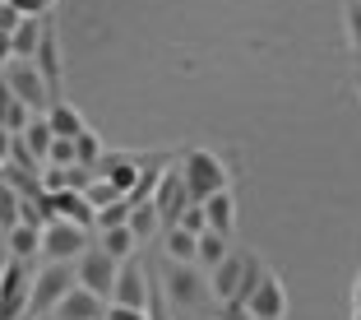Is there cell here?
Here are the masks:
<instances>
[{"label":"cell","instance_id":"18","mask_svg":"<svg viewBox=\"0 0 361 320\" xmlns=\"http://www.w3.org/2000/svg\"><path fill=\"white\" fill-rule=\"evenodd\" d=\"M167 260H185V265H200V232L171 223L167 227Z\"/></svg>","mask_w":361,"mask_h":320},{"label":"cell","instance_id":"6","mask_svg":"<svg viewBox=\"0 0 361 320\" xmlns=\"http://www.w3.org/2000/svg\"><path fill=\"white\" fill-rule=\"evenodd\" d=\"M75 265H79V283H84V288H93V292H102V297L111 302V292H116V278H121V260L111 256L106 246H88Z\"/></svg>","mask_w":361,"mask_h":320},{"label":"cell","instance_id":"29","mask_svg":"<svg viewBox=\"0 0 361 320\" xmlns=\"http://www.w3.org/2000/svg\"><path fill=\"white\" fill-rule=\"evenodd\" d=\"M343 23H348V47L361 52V0H348V5H343Z\"/></svg>","mask_w":361,"mask_h":320},{"label":"cell","instance_id":"10","mask_svg":"<svg viewBox=\"0 0 361 320\" xmlns=\"http://www.w3.org/2000/svg\"><path fill=\"white\" fill-rule=\"evenodd\" d=\"M106 307L111 302L102 297V292H93V288H84V283H75V288L65 292V302L51 311L56 320H106Z\"/></svg>","mask_w":361,"mask_h":320},{"label":"cell","instance_id":"30","mask_svg":"<svg viewBox=\"0 0 361 320\" xmlns=\"http://www.w3.org/2000/svg\"><path fill=\"white\" fill-rule=\"evenodd\" d=\"M176 223H180V227H190V232H209V209H204V204H190V209L180 213Z\"/></svg>","mask_w":361,"mask_h":320},{"label":"cell","instance_id":"8","mask_svg":"<svg viewBox=\"0 0 361 320\" xmlns=\"http://www.w3.org/2000/svg\"><path fill=\"white\" fill-rule=\"evenodd\" d=\"M153 288H149V269H144V260L130 256L121 260V278H116V292H111V302H121V307H149Z\"/></svg>","mask_w":361,"mask_h":320},{"label":"cell","instance_id":"34","mask_svg":"<svg viewBox=\"0 0 361 320\" xmlns=\"http://www.w3.org/2000/svg\"><path fill=\"white\" fill-rule=\"evenodd\" d=\"M352 61H357V75H361V52H352Z\"/></svg>","mask_w":361,"mask_h":320},{"label":"cell","instance_id":"22","mask_svg":"<svg viewBox=\"0 0 361 320\" xmlns=\"http://www.w3.org/2000/svg\"><path fill=\"white\" fill-rule=\"evenodd\" d=\"M130 227L139 232V242H149L158 227H167V218H162V209H158V200H144V204H135V213H130Z\"/></svg>","mask_w":361,"mask_h":320},{"label":"cell","instance_id":"24","mask_svg":"<svg viewBox=\"0 0 361 320\" xmlns=\"http://www.w3.org/2000/svg\"><path fill=\"white\" fill-rule=\"evenodd\" d=\"M47 121L56 126V135H70V139H75V135H84V130H88V126H84V117H79V112H75L70 102H65V97L51 107V112H47Z\"/></svg>","mask_w":361,"mask_h":320},{"label":"cell","instance_id":"14","mask_svg":"<svg viewBox=\"0 0 361 320\" xmlns=\"http://www.w3.org/2000/svg\"><path fill=\"white\" fill-rule=\"evenodd\" d=\"M42 37H47V19H23L19 28L5 37V56H23V61H32L37 47H42Z\"/></svg>","mask_w":361,"mask_h":320},{"label":"cell","instance_id":"15","mask_svg":"<svg viewBox=\"0 0 361 320\" xmlns=\"http://www.w3.org/2000/svg\"><path fill=\"white\" fill-rule=\"evenodd\" d=\"M5 256H19V260H32V256H42V227L37 223H14L10 232H5Z\"/></svg>","mask_w":361,"mask_h":320},{"label":"cell","instance_id":"28","mask_svg":"<svg viewBox=\"0 0 361 320\" xmlns=\"http://www.w3.org/2000/svg\"><path fill=\"white\" fill-rule=\"evenodd\" d=\"M75 144H79V162H84V167H97V162H102V139H97L93 130L75 135Z\"/></svg>","mask_w":361,"mask_h":320},{"label":"cell","instance_id":"1","mask_svg":"<svg viewBox=\"0 0 361 320\" xmlns=\"http://www.w3.org/2000/svg\"><path fill=\"white\" fill-rule=\"evenodd\" d=\"M162 288H167V302L176 316H209L213 297V278L200 274V265H185V260H167L162 265Z\"/></svg>","mask_w":361,"mask_h":320},{"label":"cell","instance_id":"5","mask_svg":"<svg viewBox=\"0 0 361 320\" xmlns=\"http://www.w3.org/2000/svg\"><path fill=\"white\" fill-rule=\"evenodd\" d=\"M93 227L84 223H70V218H51V223L42 227V256L47 260H79L93 246Z\"/></svg>","mask_w":361,"mask_h":320},{"label":"cell","instance_id":"35","mask_svg":"<svg viewBox=\"0 0 361 320\" xmlns=\"http://www.w3.org/2000/svg\"><path fill=\"white\" fill-rule=\"evenodd\" d=\"M352 320H361V307H352Z\"/></svg>","mask_w":361,"mask_h":320},{"label":"cell","instance_id":"9","mask_svg":"<svg viewBox=\"0 0 361 320\" xmlns=\"http://www.w3.org/2000/svg\"><path fill=\"white\" fill-rule=\"evenodd\" d=\"M47 213L51 218H70V223L97 227V204L88 200V191H47Z\"/></svg>","mask_w":361,"mask_h":320},{"label":"cell","instance_id":"23","mask_svg":"<svg viewBox=\"0 0 361 320\" xmlns=\"http://www.w3.org/2000/svg\"><path fill=\"white\" fill-rule=\"evenodd\" d=\"M32 117H37V112H32L28 102H19L14 93H5V117H0V130H5V135H23Z\"/></svg>","mask_w":361,"mask_h":320},{"label":"cell","instance_id":"16","mask_svg":"<svg viewBox=\"0 0 361 320\" xmlns=\"http://www.w3.org/2000/svg\"><path fill=\"white\" fill-rule=\"evenodd\" d=\"M32 61H37V70L47 75L56 102H61V97H65L61 93V42H56V28H51V23H47V37H42V47H37V56H32Z\"/></svg>","mask_w":361,"mask_h":320},{"label":"cell","instance_id":"2","mask_svg":"<svg viewBox=\"0 0 361 320\" xmlns=\"http://www.w3.org/2000/svg\"><path fill=\"white\" fill-rule=\"evenodd\" d=\"M5 93H14L19 102H28L32 112H51L56 107V93L47 84V75L37 70V61H23V56H5Z\"/></svg>","mask_w":361,"mask_h":320},{"label":"cell","instance_id":"39","mask_svg":"<svg viewBox=\"0 0 361 320\" xmlns=\"http://www.w3.org/2000/svg\"><path fill=\"white\" fill-rule=\"evenodd\" d=\"M250 320H259V316H250Z\"/></svg>","mask_w":361,"mask_h":320},{"label":"cell","instance_id":"7","mask_svg":"<svg viewBox=\"0 0 361 320\" xmlns=\"http://www.w3.org/2000/svg\"><path fill=\"white\" fill-rule=\"evenodd\" d=\"M153 200H158V209H162V218H167V227L195 204L190 182H185V167H180V162H171V167L162 172V186H158V195H153Z\"/></svg>","mask_w":361,"mask_h":320},{"label":"cell","instance_id":"17","mask_svg":"<svg viewBox=\"0 0 361 320\" xmlns=\"http://www.w3.org/2000/svg\"><path fill=\"white\" fill-rule=\"evenodd\" d=\"M204 209H209V227H213V232H227V237H232V227H236L232 186H227V191H218V195H209V200H204Z\"/></svg>","mask_w":361,"mask_h":320},{"label":"cell","instance_id":"12","mask_svg":"<svg viewBox=\"0 0 361 320\" xmlns=\"http://www.w3.org/2000/svg\"><path fill=\"white\" fill-rule=\"evenodd\" d=\"M250 316H259V320H287V288H283V278H278L274 269H269L264 283L250 292Z\"/></svg>","mask_w":361,"mask_h":320},{"label":"cell","instance_id":"3","mask_svg":"<svg viewBox=\"0 0 361 320\" xmlns=\"http://www.w3.org/2000/svg\"><path fill=\"white\" fill-rule=\"evenodd\" d=\"M75 283H79L75 260H47V265L32 274V316H51Z\"/></svg>","mask_w":361,"mask_h":320},{"label":"cell","instance_id":"11","mask_svg":"<svg viewBox=\"0 0 361 320\" xmlns=\"http://www.w3.org/2000/svg\"><path fill=\"white\" fill-rule=\"evenodd\" d=\"M153 158V153H149ZM149 158H139V153H102V162H97V177H106V182H116L121 191H135L139 177H144V162Z\"/></svg>","mask_w":361,"mask_h":320},{"label":"cell","instance_id":"36","mask_svg":"<svg viewBox=\"0 0 361 320\" xmlns=\"http://www.w3.org/2000/svg\"><path fill=\"white\" fill-rule=\"evenodd\" d=\"M32 320H56V316H32Z\"/></svg>","mask_w":361,"mask_h":320},{"label":"cell","instance_id":"19","mask_svg":"<svg viewBox=\"0 0 361 320\" xmlns=\"http://www.w3.org/2000/svg\"><path fill=\"white\" fill-rule=\"evenodd\" d=\"M23 139H28V149L37 153V162H51V144H56V126L47 121V112H37V117L28 121V130H23Z\"/></svg>","mask_w":361,"mask_h":320},{"label":"cell","instance_id":"26","mask_svg":"<svg viewBox=\"0 0 361 320\" xmlns=\"http://www.w3.org/2000/svg\"><path fill=\"white\" fill-rule=\"evenodd\" d=\"M88 200H93L97 209H106V204H116V200H126V191H121L116 182H106V177H97V182L88 186Z\"/></svg>","mask_w":361,"mask_h":320},{"label":"cell","instance_id":"32","mask_svg":"<svg viewBox=\"0 0 361 320\" xmlns=\"http://www.w3.org/2000/svg\"><path fill=\"white\" fill-rule=\"evenodd\" d=\"M10 5H14V10H23L28 19H42V14L56 5V0H10Z\"/></svg>","mask_w":361,"mask_h":320},{"label":"cell","instance_id":"13","mask_svg":"<svg viewBox=\"0 0 361 320\" xmlns=\"http://www.w3.org/2000/svg\"><path fill=\"white\" fill-rule=\"evenodd\" d=\"M245 260H250V251H232V256L223 260V265L213 269V297L218 302H232L236 292H241V278H245Z\"/></svg>","mask_w":361,"mask_h":320},{"label":"cell","instance_id":"4","mask_svg":"<svg viewBox=\"0 0 361 320\" xmlns=\"http://www.w3.org/2000/svg\"><path fill=\"white\" fill-rule=\"evenodd\" d=\"M180 167H185V182H190L195 204H204L209 195L227 191V162L213 149H185L180 153Z\"/></svg>","mask_w":361,"mask_h":320},{"label":"cell","instance_id":"20","mask_svg":"<svg viewBox=\"0 0 361 320\" xmlns=\"http://www.w3.org/2000/svg\"><path fill=\"white\" fill-rule=\"evenodd\" d=\"M227 256H232V237H227V232H213V227H209V232H200V269H209V274H213Z\"/></svg>","mask_w":361,"mask_h":320},{"label":"cell","instance_id":"37","mask_svg":"<svg viewBox=\"0 0 361 320\" xmlns=\"http://www.w3.org/2000/svg\"><path fill=\"white\" fill-rule=\"evenodd\" d=\"M357 93H361V75H357Z\"/></svg>","mask_w":361,"mask_h":320},{"label":"cell","instance_id":"21","mask_svg":"<svg viewBox=\"0 0 361 320\" xmlns=\"http://www.w3.org/2000/svg\"><path fill=\"white\" fill-rule=\"evenodd\" d=\"M97 246H106L116 260H130L139 251V232L130 223H121V227H106V232H97Z\"/></svg>","mask_w":361,"mask_h":320},{"label":"cell","instance_id":"38","mask_svg":"<svg viewBox=\"0 0 361 320\" xmlns=\"http://www.w3.org/2000/svg\"><path fill=\"white\" fill-rule=\"evenodd\" d=\"M213 320H223V316H213Z\"/></svg>","mask_w":361,"mask_h":320},{"label":"cell","instance_id":"31","mask_svg":"<svg viewBox=\"0 0 361 320\" xmlns=\"http://www.w3.org/2000/svg\"><path fill=\"white\" fill-rule=\"evenodd\" d=\"M106 320H153L149 307H121V302H111L106 307Z\"/></svg>","mask_w":361,"mask_h":320},{"label":"cell","instance_id":"27","mask_svg":"<svg viewBox=\"0 0 361 320\" xmlns=\"http://www.w3.org/2000/svg\"><path fill=\"white\" fill-rule=\"evenodd\" d=\"M79 162V144L70 135H56V144H51V167H75Z\"/></svg>","mask_w":361,"mask_h":320},{"label":"cell","instance_id":"33","mask_svg":"<svg viewBox=\"0 0 361 320\" xmlns=\"http://www.w3.org/2000/svg\"><path fill=\"white\" fill-rule=\"evenodd\" d=\"M352 307H361V274H357V292H352Z\"/></svg>","mask_w":361,"mask_h":320},{"label":"cell","instance_id":"25","mask_svg":"<svg viewBox=\"0 0 361 320\" xmlns=\"http://www.w3.org/2000/svg\"><path fill=\"white\" fill-rule=\"evenodd\" d=\"M130 213H135V204H130V200H116V204H106V209H97V232L130 223Z\"/></svg>","mask_w":361,"mask_h":320}]
</instances>
